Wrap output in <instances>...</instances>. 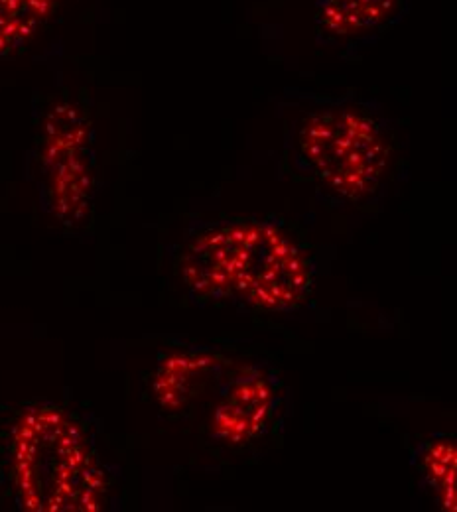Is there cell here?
Here are the masks:
<instances>
[{"instance_id": "obj_8", "label": "cell", "mask_w": 457, "mask_h": 512, "mask_svg": "<svg viewBox=\"0 0 457 512\" xmlns=\"http://www.w3.org/2000/svg\"><path fill=\"white\" fill-rule=\"evenodd\" d=\"M418 473L444 511H456V446L450 438L426 442L418 451Z\"/></svg>"}, {"instance_id": "obj_3", "label": "cell", "mask_w": 457, "mask_h": 512, "mask_svg": "<svg viewBox=\"0 0 457 512\" xmlns=\"http://www.w3.org/2000/svg\"><path fill=\"white\" fill-rule=\"evenodd\" d=\"M211 442L243 449L261 444L282 424L284 386L262 363H231L199 410Z\"/></svg>"}, {"instance_id": "obj_4", "label": "cell", "mask_w": 457, "mask_h": 512, "mask_svg": "<svg viewBox=\"0 0 457 512\" xmlns=\"http://www.w3.org/2000/svg\"><path fill=\"white\" fill-rule=\"evenodd\" d=\"M46 130L42 162L50 180L52 209L62 219L79 217L91 193L87 128L71 107H60Z\"/></svg>"}, {"instance_id": "obj_2", "label": "cell", "mask_w": 457, "mask_h": 512, "mask_svg": "<svg viewBox=\"0 0 457 512\" xmlns=\"http://www.w3.org/2000/svg\"><path fill=\"white\" fill-rule=\"evenodd\" d=\"M284 148L292 170L341 205L373 199L391 168L387 119L359 97H306L286 125Z\"/></svg>"}, {"instance_id": "obj_6", "label": "cell", "mask_w": 457, "mask_h": 512, "mask_svg": "<svg viewBox=\"0 0 457 512\" xmlns=\"http://www.w3.org/2000/svg\"><path fill=\"white\" fill-rule=\"evenodd\" d=\"M406 0H314V28L320 44L357 48L385 34L402 18Z\"/></svg>"}, {"instance_id": "obj_1", "label": "cell", "mask_w": 457, "mask_h": 512, "mask_svg": "<svg viewBox=\"0 0 457 512\" xmlns=\"http://www.w3.org/2000/svg\"><path fill=\"white\" fill-rule=\"evenodd\" d=\"M190 296L245 312L288 314L308 302L314 264L276 221L225 219L203 225L178 260Z\"/></svg>"}, {"instance_id": "obj_5", "label": "cell", "mask_w": 457, "mask_h": 512, "mask_svg": "<svg viewBox=\"0 0 457 512\" xmlns=\"http://www.w3.org/2000/svg\"><path fill=\"white\" fill-rule=\"evenodd\" d=\"M231 359L209 347H182L160 357L152 392L162 410L194 416L231 367Z\"/></svg>"}, {"instance_id": "obj_7", "label": "cell", "mask_w": 457, "mask_h": 512, "mask_svg": "<svg viewBox=\"0 0 457 512\" xmlns=\"http://www.w3.org/2000/svg\"><path fill=\"white\" fill-rule=\"evenodd\" d=\"M62 0H0V56L22 48Z\"/></svg>"}]
</instances>
